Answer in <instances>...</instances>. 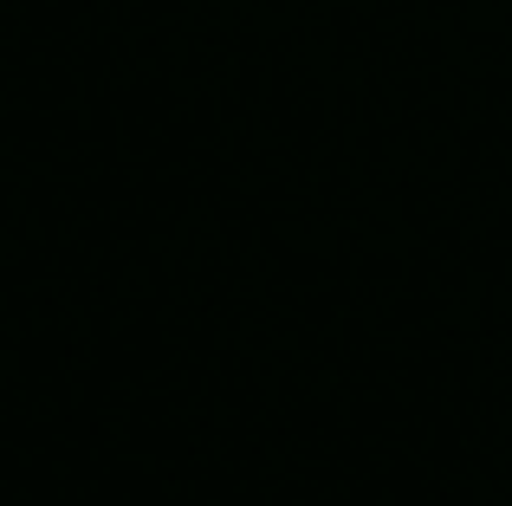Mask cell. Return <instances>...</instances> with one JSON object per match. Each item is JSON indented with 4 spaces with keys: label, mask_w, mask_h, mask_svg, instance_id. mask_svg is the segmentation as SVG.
I'll return each instance as SVG.
<instances>
[]
</instances>
